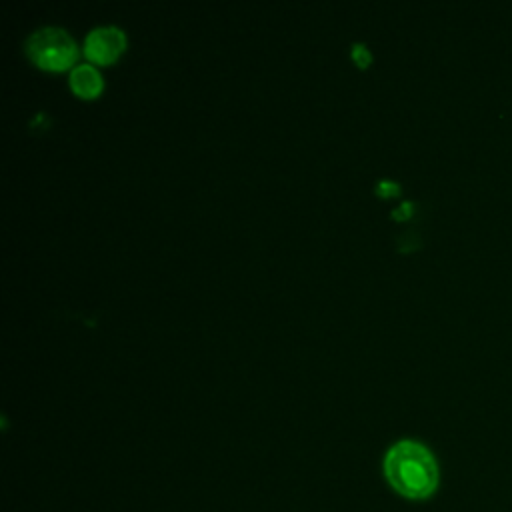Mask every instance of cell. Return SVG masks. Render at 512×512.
Returning a JSON list of instances; mask_svg holds the SVG:
<instances>
[{"label": "cell", "instance_id": "cell-5", "mask_svg": "<svg viewBox=\"0 0 512 512\" xmlns=\"http://www.w3.org/2000/svg\"><path fill=\"white\" fill-rule=\"evenodd\" d=\"M352 56H354V60H356L360 66L368 64V60H370V54H368V50H364L362 44L352 46Z\"/></svg>", "mask_w": 512, "mask_h": 512}, {"label": "cell", "instance_id": "cell-3", "mask_svg": "<svg viewBox=\"0 0 512 512\" xmlns=\"http://www.w3.org/2000/svg\"><path fill=\"white\" fill-rule=\"evenodd\" d=\"M126 38L118 26H98L84 38V54L88 60L106 64L112 62L124 50Z\"/></svg>", "mask_w": 512, "mask_h": 512}, {"label": "cell", "instance_id": "cell-4", "mask_svg": "<svg viewBox=\"0 0 512 512\" xmlns=\"http://www.w3.org/2000/svg\"><path fill=\"white\" fill-rule=\"evenodd\" d=\"M70 86L80 96H96L102 90V76L90 64H78L70 72Z\"/></svg>", "mask_w": 512, "mask_h": 512}, {"label": "cell", "instance_id": "cell-2", "mask_svg": "<svg viewBox=\"0 0 512 512\" xmlns=\"http://www.w3.org/2000/svg\"><path fill=\"white\" fill-rule=\"evenodd\" d=\"M26 52L38 66L62 70L74 62L78 48L66 30L56 26H44L28 36Z\"/></svg>", "mask_w": 512, "mask_h": 512}, {"label": "cell", "instance_id": "cell-1", "mask_svg": "<svg viewBox=\"0 0 512 512\" xmlns=\"http://www.w3.org/2000/svg\"><path fill=\"white\" fill-rule=\"evenodd\" d=\"M390 488L406 500H428L440 484V468L434 454L418 440H398L382 462Z\"/></svg>", "mask_w": 512, "mask_h": 512}]
</instances>
